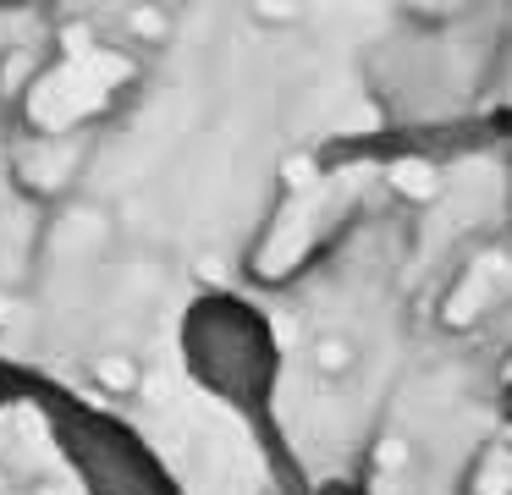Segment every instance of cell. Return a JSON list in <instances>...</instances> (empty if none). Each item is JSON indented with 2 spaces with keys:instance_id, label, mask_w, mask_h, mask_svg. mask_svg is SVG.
I'll return each instance as SVG.
<instances>
[{
  "instance_id": "6da1fadb",
  "label": "cell",
  "mask_w": 512,
  "mask_h": 495,
  "mask_svg": "<svg viewBox=\"0 0 512 495\" xmlns=\"http://www.w3.org/2000/svg\"><path fill=\"white\" fill-rule=\"evenodd\" d=\"M177 352H182L188 380L254 435L281 495H320L314 479L303 473V462L292 457L287 435H281V418H276L281 341L265 308L248 303L243 292H199L182 308Z\"/></svg>"
},
{
  "instance_id": "7a4b0ae2",
  "label": "cell",
  "mask_w": 512,
  "mask_h": 495,
  "mask_svg": "<svg viewBox=\"0 0 512 495\" xmlns=\"http://www.w3.org/2000/svg\"><path fill=\"white\" fill-rule=\"evenodd\" d=\"M28 407L45 418L50 440H56L67 473L83 484V495H188L177 473L160 462V451L122 413L78 396L72 385L39 374Z\"/></svg>"
},
{
  "instance_id": "277c9868",
  "label": "cell",
  "mask_w": 512,
  "mask_h": 495,
  "mask_svg": "<svg viewBox=\"0 0 512 495\" xmlns=\"http://www.w3.org/2000/svg\"><path fill=\"white\" fill-rule=\"evenodd\" d=\"M34 385H39V369H28V363L0 352V413L6 407H28L34 402Z\"/></svg>"
},
{
  "instance_id": "5b68a950",
  "label": "cell",
  "mask_w": 512,
  "mask_h": 495,
  "mask_svg": "<svg viewBox=\"0 0 512 495\" xmlns=\"http://www.w3.org/2000/svg\"><path fill=\"white\" fill-rule=\"evenodd\" d=\"M496 407H501V418H507V424H512V380H507V385H501V396H496Z\"/></svg>"
},
{
  "instance_id": "3957f363",
  "label": "cell",
  "mask_w": 512,
  "mask_h": 495,
  "mask_svg": "<svg viewBox=\"0 0 512 495\" xmlns=\"http://www.w3.org/2000/svg\"><path fill=\"white\" fill-rule=\"evenodd\" d=\"M512 138V110H496L485 121H457V127H408L386 138H353L331 160H364V154H446V149H479V143Z\"/></svg>"
}]
</instances>
